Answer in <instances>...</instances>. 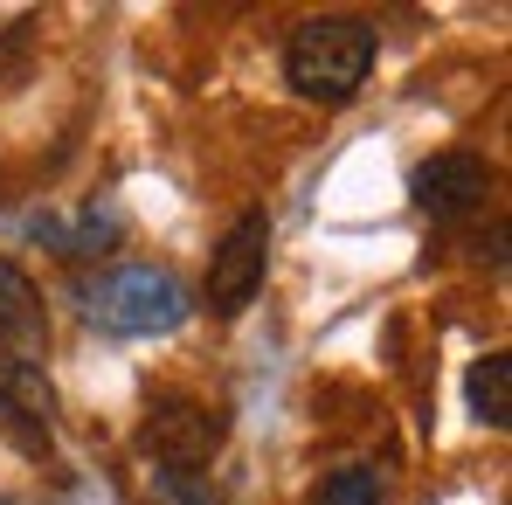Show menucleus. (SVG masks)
Segmentation results:
<instances>
[{
  "label": "nucleus",
  "mask_w": 512,
  "mask_h": 505,
  "mask_svg": "<svg viewBox=\"0 0 512 505\" xmlns=\"http://www.w3.org/2000/svg\"><path fill=\"white\" fill-rule=\"evenodd\" d=\"M35 243H49V250L63 256H104L118 243V208H84L77 222H56V215H35V229H28Z\"/></svg>",
  "instance_id": "nucleus-7"
},
{
  "label": "nucleus",
  "mask_w": 512,
  "mask_h": 505,
  "mask_svg": "<svg viewBox=\"0 0 512 505\" xmlns=\"http://www.w3.org/2000/svg\"><path fill=\"white\" fill-rule=\"evenodd\" d=\"M84 312L104 333L153 339V333H173L194 312V298H187V284L167 263H125V270H104V277L84 284Z\"/></svg>",
  "instance_id": "nucleus-2"
},
{
  "label": "nucleus",
  "mask_w": 512,
  "mask_h": 505,
  "mask_svg": "<svg viewBox=\"0 0 512 505\" xmlns=\"http://www.w3.org/2000/svg\"><path fill=\"white\" fill-rule=\"evenodd\" d=\"M409 194H416V208H423L429 222H464L471 208H485L492 167L478 153H436V160H423V167L409 173Z\"/></svg>",
  "instance_id": "nucleus-5"
},
{
  "label": "nucleus",
  "mask_w": 512,
  "mask_h": 505,
  "mask_svg": "<svg viewBox=\"0 0 512 505\" xmlns=\"http://www.w3.org/2000/svg\"><path fill=\"white\" fill-rule=\"evenodd\" d=\"M464 395H471V416L485 422V429H506V422H512V353H485V360H471Z\"/></svg>",
  "instance_id": "nucleus-8"
},
{
  "label": "nucleus",
  "mask_w": 512,
  "mask_h": 505,
  "mask_svg": "<svg viewBox=\"0 0 512 505\" xmlns=\"http://www.w3.org/2000/svg\"><path fill=\"white\" fill-rule=\"evenodd\" d=\"M319 505H381V485H374V471L346 464V471H333V478H326Z\"/></svg>",
  "instance_id": "nucleus-10"
},
{
  "label": "nucleus",
  "mask_w": 512,
  "mask_h": 505,
  "mask_svg": "<svg viewBox=\"0 0 512 505\" xmlns=\"http://www.w3.org/2000/svg\"><path fill=\"white\" fill-rule=\"evenodd\" d=\"M153 492L167 505H222V492L208 485V471H153Z\"/></svg>",
  "instance_id": "nucleus-9"
},
{
  "label": "nucleus",
  "mask_w": 512,
  "mask_h": 505,
  "mask_svg": "<svg viewBox=\"0 0 512 505\" xmlns=\"http://www.w3.org/2000/svg\"><path fill=\"white\" fill-rule=\"evenodd\" d=\"M222 436H229L222 409L187 402V395H153V402H146V429H139L146 457L167 464V471H201V464L222 450Z\"/></svg>",
  "instance_id": "nucleus-3"
},
{
  "label": "nucleus",
  "mask_w": 512,
  "mask_h": 505,
  "mask_svg": "<svg viewBox=\"0 0 512 505\" xmlns=\"http://www.w3.org/2000/svg\"><path fill=\"white\" fill-rule=\"evenodd\" d=\"M263 270H270V215L250 208V215L215 243V256H208V312H215V319H236L256 298Z\"/></svg>",
  "instance_id": "nucleus-4"
},
{
  "label": "nucleus",
  "mask_w": 512,
  "mask_h": 505,
  "mask_svg": "<svg viewBox=\"0 0 512 505\" xmlns=\"http://www.w3.org/2000/svg\"><path fill=\"white\" fill-rule=\"evenodd\" d=\"M381 56V28L367 14H312L284 42V84L312 104H346Z\"/></svg>",
  "instance_id": "nucleus-1"
},
{
  "label": "nucleus",
  "mask_w": 512,
  "mask_h": 505,
  "mask_svg": "<svg viewBox=\"0 0 512 505\" xmlns=\"http://www.w3.org/2000/svg\"><path fill=\"white\" fill-rule=\"evenodd\" d=\"M49 339V312H42V291L28 284V270H14L7 256H0V346L7 353H35Z\"/></svg>",
  "instance_id": "nucleus-6"
}]
</instances>
